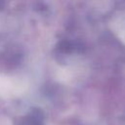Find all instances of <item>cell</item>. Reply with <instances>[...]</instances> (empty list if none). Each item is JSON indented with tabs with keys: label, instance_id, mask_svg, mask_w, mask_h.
Returning a JSON list of instances; mask_svg holds the SVG:
<instances>
[]
</instances>
